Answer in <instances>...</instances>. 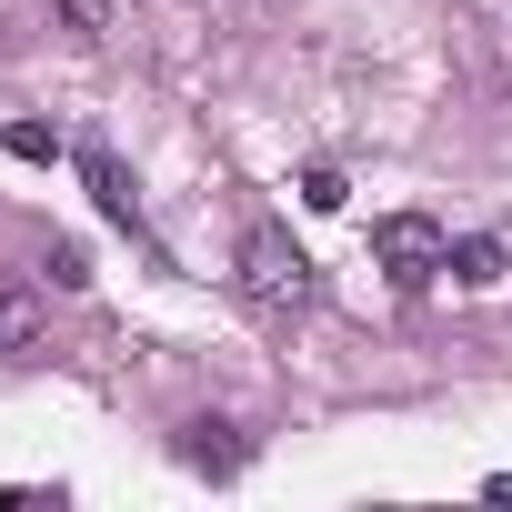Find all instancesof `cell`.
Segmentation results:
<instances>
[{
    "label": "cell",
    "instance_id": "obj_1",
    "mask_svg": "<svg viewBox=\"0 0 512 512\" xmlns=\"http://www.w3.org/2000/svg\"><path fill=\"white\" fill-rule=\"evenodd\" d=\"M231 262H241V302L262 312V322H302V312H312V251H302L282 221H251Z\"/></svg>",
    "mask_w": 512,
    "mask_h": 512
},
{
    "label": "cell",
    "instance_id": "obj_2",
    "mask_svg": "<svg viewBox=\"0 0 512 512\" xmlns=\"http://www.w3.org/2000/svg\"><path fill=\"white\" fill-rule=\"evenodd\" d=\"M372 272H382L392 292H432V282L452 272V231H442L432 211H382V221H372Z\"/></svg>",
    "mask_w": 512,
    "mask_h": 512
},
{
    "label": "cell",
    "instance_id": "obj_3",
    "mask_svg": "<svg viewBox=\"0 0 512 512\" xmlns=\"http://www.w3.org/2000/svg\"><path fill=\"white\" fill-rule=\"evenodd\" d=\"M81 181H91V201H101L121 231H141V191H131V171H121L101 141H81Z\"/></svg>",
    "mask_w": 512,
    "mask_h": 512
},
{
    "label": "cell",
    "instance_id": "obj_4",
    "mask_svg": "<svg viewBox=\"0 0 512 512\" xmlns=\"http://www.w3.org/2000/svg\"><path fill=\"white\" fill-rule=\"evenodd\" d=\"M0 352H41V292L21 282V272H0Z\"/></svg>",
    "mask_w": 512,
    "mask_h": 512
},
{
    "label": "cell",
    "instance_id": "obj_5",
    "mask_svg": "<svg viewBox=\"0 0 512 512\" xmlns=\"http://www.w3.org/2000/svg\"><path fill=\"white\" fill-rule=\"evenodd\" d=\"M181 462H191V472H241L231 422H181Z\"/></svg>",
    "mask_w": 512,
    "mask_h": 512
},
{
    "label": "cell",
    "instance_id": "obj_6",
    "mask_svg": "<svg viewBox=\"0 0 512 512\" xmlns=\"http://www.w3.org/2000/svg\"><path fill=\"white\" fill-rule=\"evenodd\" d=\"M452 282H462V292H492V282H502V241H492V231L452 241Z\"/></svg>",
    "mask_w": 512,
    "mask_h": 512
},
{
    "label": "cell",
    "instance_id": "obj_7",
    "mask_svg": "<svg viewBox=\"0 0 512 512\" xmlns=\"http://www.w3.org/2000/svg\"><path fill=\"white\" fill-rule=\"evenodd\" d=\"M0 141H11L21 161H51V151H61V131H41V121H11V131H0Z\"/></svg>",
    "mask_w": 512,
    "mask_h": 512
},
{
    "label": "cell",
    "instance_id": "obj_8",
    "mask_svg": "<svg viewBox=\"0 0 512 512\" xmlns=\"http://www.w3.org/2000/svg\"><path fill=\"white\" fill-rule=\"evenodd\" d=\"M61 21H71L81 41H101V31H111V0H61Z\"/></svg>",
    "mask_w": 512,
    "mask_h": 512
},
{
    "label": "cell",
    "instance_id": "obj_9",
    "mask_svg": "<svg viewBox=\"0 0 512 512\" xmlns=\"http://www.w3.org/2000/svg\"><path fill=\"white\" fill-rule=\"evenodd\" d=\"M51 282H61V292H81V282H91V251H81V241H61V251H51Z\"/></svg>",
    "mask_w": 512,
    "mask_h": 512
},
{
    "label": "cell",
    "instance_id": "obj_10",
    "mask_svg": "<svg viewBox=\"0 0 512 512\" xmlns=\"http://www.w3.org/2000/svg\"><path fill=\"white\" fill-rule=\"evenodd\" d=\"M302 201H312V211H342L352 191H342V171H302Z\"/></svg>",
    "mask_w": 512,
    "mask_h": 512
}]
</instances>
